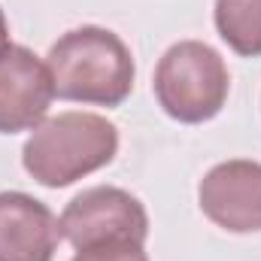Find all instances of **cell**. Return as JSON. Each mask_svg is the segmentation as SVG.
<instances>
[{"label": "cell", "mask_w": 261, "mask_h": 261, "mask_svg": "<svg viewBox=\"0 0 261 261\" xmlns=\"http://www.w3.org/2000/svg\"><path fill=\"white\" fill-rule=\"evenodd\" d=\"M12 43H9V21H6V15H3V9H0V55L9 49Z\"/></svg>", "instance_id": "obj_10"}, {"label": "cell", "mask_w": 261, "mask_h": 261, "mask_svg": "<svg viewBox=\"0 0 261 261\" xmlns=\"http://www.w3.org/2000/svg\"><path fill=\"white\" fill-rule=\"evenodd\" d=\"M197 200L203 216L231 234L261 231V161L231 158L216 164L200 179Z\"/></svg>", "instance_id": "obj_5"}, {"label": "cell", "mask_w": 261, "mask_h": 261, "mask_svg": "<svg viewBox=\"0 0 261 261\" xmlns=\"http://www.w3.org/2000/svg\"><path fill=\"white\" fill-rule=\"evenodd\" d=\"M58 231L73 249L103 240H137L149 237V216L137 197L116 186H94L76 195L58 219Z\"/></svg>", "instance_id": "obj_4"}, {"label": "cell", "mask_w": 261, "mask_h": 261, "mask_svg": "<svg viewBox=\"0 0 261 261\" xmlns=\"http://www.w3.org/2000/svg\"><path fill=\"white\" fill-rule=\"evenodd\" d=\"M119 152V128L97 113H58L31 130L21 164L46 189H67L107 167Z\"/></svg>", "instance_id": "obj_2"}, {"label": "cell", "mask_w": 261, "mask_h": 261, "mask_svg": "<svg viewBox=\"0 0 261 261\" xmlns=\"http://www.w3.org/2000/svg\"><path fill=\"white\" fill-rule=\"evenodd\" d=\"M219 37L243 58H261V0H216Z\"/></svg>", "instance_id": "obj_8"}, {"label": "cell", "mask_w": 261, "mask_h": 261, "mask_svg": "<svg viewBox=\"0 0 261 261\" xmlns=\"http://www.w3.org/2000/svg\"><path fill=\"white\" fill-rule=\"evenodd\" d=\"M55 97L52 73L28 46H9L0 55V134L34 130Z\"/></svg>", "instance_id": "obj_6"}, {"label": "cell", "mask_w": 261, "mask_h": 261, "mask_svg": "<svg viewBox=\"0 0 261 261\" xmlns=\"http://www.w3.org/2000/svg\"><path fill=\"white\" fill-rule=\"evenodd\" d=\"M58 240V219L43 200L0 192V261H52Z\"/></svg>", "instance_id": "obj_7"}, {"label": "cell", "mask_w": 261, "mask_h": 261, "mask_svg": "<svg viewBox=\"0 0 261 261\" xmlns=\"http://www.w3.org/2000/svg\"><path fill=\"white\" fill-rule=\"evenodd\" d=\"M73 261H149V255L137 240H103L76 249Z\"/></svg>", "instance_id": "obj_9"}, {"label": "cell", "mask_w": 261, "mask_h": 261, "mask_svg": "<svg viewBox=\"0 0 261 261\" xmlns=\"http://www.w3.org/2000/svg\"><path fill=\"white\" fill-rule=\"evenodd\" d=\"M152 85L158 107L170 119L182 125H200L222 113L231 91V76L225 58L213 46L200 40H182L158 58Z\"/></svg>", "instance_id": "obj_3"}, {"label": "cell", "mask_w": 261, "mask_h": 261, "mask_svg": "<svg viewBox=\"0 0 261 261\" xmlns=\"http://www.w3.org/2000/svg\"><path fill=\"white\" fill-rule=\"evenodd\" d=\"M46 67L61 100L91 107L125 103L137 73L125 40L97 24H82L58 37L46 55Z\"/></svg>", "instance_id": "obj_1"}]
</instances>
